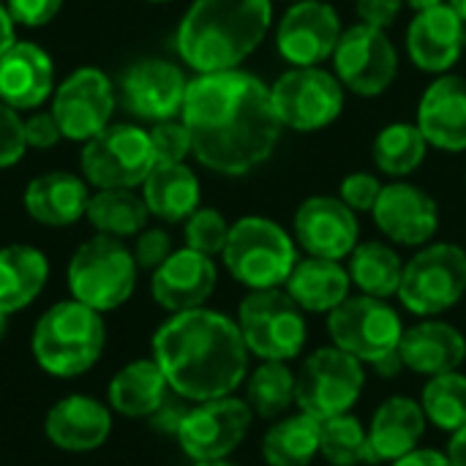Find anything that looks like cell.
I'll return each instance as SVG.
<instances>
[{
    "mask_svg": "<svg viewBox=\"0 0 466 466\" xmlns=\"http://www.w3.org/2000/svg\"><path fill=\"white\" fill-rule=\"evenodd\" d=\"M188 79L186 74L161 57L139 60L123 76V104L142 120H172L183 112Z\"/></svg>",
    "mask_w": 466,
    "mask_h": 466,
    "instance_id": "19",
    "label": "cell"
},
{
    "mask_svg": "<svg viewBox=\"0 0 466 466\" xmlns=\"http://www.w3.org/2000/svg\"><path fill=\"white\" fill-rule=\"evenodd\" d=\"M186 399H169L156 415H153V426L158 429V431H164V434H175L177 437V429H180V423H183V418H186V412H188V407L183 404Z\"/></svg>",
    "mask_w": 466,
    "mask_h": 466,
    "instance_id": "47",
    "label": "cell"
},
{
    "mask_svg": "<svg viewBox=\"0 0 466 466\" xmlns=\"http://www.w3.org/2000/svg\"><path fill=\"white\" fill-rule=\"evenodd\" d=\"M254 412L246 399L224 396L213 401H199L191 407L177 429V442L183 453L194 461H224L248 437Z\"/></svg>",
    "mask_w": 466,
    "mask_h": 466,
    "instance_id": "14",
    "label": "cell"
},
{
    "mask_svg": "<svg viewBox=\"0 0 466 466\" xmlns=\"http://www.w3.org/2000/svg\"><path fill=\"white\" fill-rule=\"evenodd\" d=\"M49 279L46 257L25 243L0 248V311L14 314L30 306Z\"/></svg>",
    "mask_w": 466,
    "mask_h": 466,
    "instance_id": "31",
    "label": "cell"
},
{
    "mask_svg": "<svg viewBox=\"0 0 466 466\" xmlns=\"http://www.w3.org/2000/svg\"><path fill=\"white\" fill-rule=\"evenodd\" d=\"M404 8V0H355V14L363 25L371 27H393L399 14Z\"/></svg>",
    "mask_w": 466,
    "mask_h": 466,
    "instance_id": "45",
    "label": "cell"
},
{
    "mask_svg": "<svg viewBox=\"0 0 466 466\" xmlns=\"http://www.w3.org/2000/svg\"><path fill=\"white\" fill-rule=\"evenodd\" d=\"M371 218L390 243L423 248L440 229V205L429 191L407 180H393L382 188Z\"/></svg>",
    "mask_w": 466,
    "mask_h": 466,
    "instance_id": "18",
    "label": "cell"
},
{
    "mask_svg": "<svg viewBox=\"0 0 466 466\" xmlns=\"http://www.w3.org/2000/svg\"><path fill=\"white\" fill-rule=\"evenodd\" d=\"M448 3L456 8V14H459V16L466 22V0H448Z\"/></svg>",
    "mask_w": 466,
    "mask_h": 466,
    "instance_id": "53",
    "label": "cell"
},
{
    "mask_svg": "<svg viewBox=\"0 0 466 466\" xmlns=\"http://www.w3.org/2000/svg\"><path fill=\"white\" fill-rule=\"evenodd\" d=\"M115 109L112 82L98 68H76L55 87L52 115L60 134L74 142H87L109 126Z\"/></svg>",
    "mask_w": 466,
    "mask_h": 466,
    "instance_id": "16",
    "label": "cell"
},
{
    "mask_svg": "<svg viewBox=\"0 0 466 466\" xmlns=\"http://www.w3.org/2000/svg\"><path fill=\"white\" fill-rule=\"evenodd\" d=\"M319 456V420L298 412L273 420L262 437V461L268 466H311Z\"/></svg>",
    "mask_w": 466,
    "mask_h": 466,
    "instance_id": "32",
    "label": "cell"
},
{
    "mask_svg": "<svg viewBox=\"0 0 466 466\" xmlns=\"http://www.w3.org/2000/svg\"><path fill=\"white\" fill-rule=\"evenodd\" d=\"M85 216L98 229V235L131 238L145 229L150 210L145 199L137 197L131 188H101L96 197H90Z\"/></svg>",
    "mask_w": 466,
    "mask_h": 466,
    "instance_id": "35",
    "label": "cell"
},
{
    "mask_svg": "<svg viewBox=\"0 0 466 466\" xmlns=\"http://www.w3.org/2000/svg\"><path fill=\"white\" fill-rule=\"evenodd\" d=\"M466 295V251L456 243H426L410 262L399 287L401 306L415 317H440Z\"/></svg>",
    "mask_w": 466,
    "mask_h": 466,
    "instance_id": "9",
    "label": "cell"
},
{
    "mask_svg": "<svg viewBox=\"0 0 466 466\" xmlns=\"http://www.w3.org/2000/svg\"><path fill=\"white\" fill-rule=\"evenodd\" d=\"M137 259L120 238L96 235L76 248L68 265V289L74 300L101 311L120 309L137 287Z\"/></svg>",
    "mask_w": 466,
    "mask_h": 466,
    "instance_id": "6",
    "label": "cell"
},
{
    "mask_svg": "<svg viewBox=\"0 0 466 466\" xmlns=\"http://www.w3.org/2000/svg\"><path fill=\"white\" fill-rule=\"evenodd\" d=\"M147 134L156 164H183L186 156H191V134L183 120H161Z\"/></svg>",
    "mask_w": 466,
    "mask_h": 466,
    "instance_id": "40",
    "label": "cell"
},
{
    "mask_svg": "<svg viewBox=\"0 0 466 466\" xmlns=\"http://www.w3.org/2000/svg\"><path fill=\"white\" fill-rule=\"evenodd\" d=\"M466 22L451 3L418 11L407 27V55L423 74H451L464 55Z\"/></svg>",
    "mask_w": 466,
    "mask_h": 466,
    "instance_id": "20",
    "label": "cell"
},
{
    "mask_svg": "<svg viewBox=\"0 0 466 466\" xmlns=\"http://www.w3.org/2000/svg\"><path fill=\"white\" fill-rule=\"evenodd\" d=\"M44 431L49 442L66 453H90L106 442L112 415L90 396H66L49 410Z\"/></svg>",
    "mask_w": 466,
    "mask_h": 466,
    "instance_id": "25",
    "label": "cell"
},
{
    "mask_svg": "<svg viewBox=\"0 0 466 466\" xmlns=\"http://www.w3.org/2000/svg\"><path fill=\"white\" fill-rule=\"evenodd\" d=\"M87 183L101 188H137L156 167L150 134L139 126H106L85 142L79 158Z\"/></svg>",
    "mask_w": 466,
    "mask_h": 466,
    "instance_id": "12",
    "label": "cell"
},
{
    "mask_svg": "<svg viewBox=\"0 0 466 466\" xmlns=\"http://www.w3.org/2000/svg\"><path fill=\"white\" fill-rule=\"evenodd\" d=\"M134 259H137V268L142 270H156L158 265L167 262V257L172 254V238L153 227V229H142L137 235V246H134Z\"/></svg>",
    "mask_w": 466,
    "mask_h": 466,
    "instance_id": "43",
    "label": "cell"
},
{
    "mask_svg": "<svg viewBox=\"0 0 466 466\" xmlns=\"http://www.w3.org/2000/svg\"><path fill=\"white\" fill-rule=\"evenodd\" d=\"M169 382L156 360H134L109 382V407L126 418H153L169 401Z\"/></svg>",
    "mask_w": 466,
    "mask_h": 466,
    "instance_id": "29",
    "label": "cell"
},
{
    "mask_svg": "<svg viewBox=\"0 0 466 466\" xmlns=\"http://www.w3.org/2000/svg\"><path fill=\"white\" fill-rule=\"evenodd\" d=\"M14 19H11V14H8V8L5 5H0V57L11 49V44L16 41L14 38Z\"/></svg>",
    "mask_w": 466,
    "mask_h": 466,
    "instance_id": "50",
    "label": "cell"
},
{
    "mask_svg": "<svg viewBox=\"0 0 466 466\" xmlns=\"http://www.w3.org/2000/svg\"><path fill=\"white\" fill-rule=\"evenodd\" d=\"M445 453L451 459V466H466V426L451 437V445Z\"/></svg>",
    "mask_w": 466,
    "mask_h": 466,
    "instance_id": "49",
    "label": "cell"
},
{
    "mask_svg": "<svg viewBox=\"0 0 466 466\" xmlns=\"http://www.w3.org/2000/svg\"><path fill=\"white\" fill-rule=\"evenodd\" d=\"M341 16L325 0H295L276 25V49L289 66H322L341 41Z\"/></svg>",
    "mask_w": 466,
    "mask_h": 466,
    "instance_id": "15",
    "label": "cell"
},
{
    "mask_svg": "<svg viewBox=\"0 0 466 466\" xmlns=\"http://www.w3.org/2000/svg\"><path fill=\"white\" fill-rule=\"evenodd\" d=\"M106 344V328L96 309L66 300L55 303L33 328V358L52 377H79L96 366Z\"/></svg>",
    "mask_w": 466,
    "mask_h": 466,
    "instance_id": "4",
    "label": "cell"
},
{
    "mask_svg": "<svg viewBox=\"0 0 466 466\" xmlns=\"http://www.w3.org/2000/svg\"><path fill=\"white\" fill-rule=\"evenodd\" d=\"M221 259L238 284L279 289L298 265V246L281 224L265 216H243L229 227Z\"/></svg>",
    "mask_w": 466,
    "mask_h": 466,
    "instance_id": "5",
    "label": "cell"
},
{
    "mask_svg": "<svg viewBox=\"0 0 466 466\" xmlns=\"http://www.w3.org/2000/svg\"><path fill=\"white\" fill-rule=\"evenodd\" d=\"M336 76L344 90L360 98L382 96L399 76V52L382 27L352 25L341 33V41L333 52Z\"/></svg>",
    "mask_w": 466,
    "mask_h": 466,
    "instance_id": "13",
    "label": "cell"
},
{
    "mask_svg": "<svg viewBox=\"0 0 466 466\" xmlns=\"http://www.w3.org/2000/svg\"><path fill=\"white\" fill-rule=\"evenodd\" d=\"M418 128L426 142L445 153L466 150V76L440 74L418 104Z\"/></svg>",
    "mask_w": 466,
    "mask_h": 466,
    "instance_id": "22",
    "label": "cell"
},
{
    "mask_svg": "<svg viewBox=\"0 0 466 466\" xmlns=\"http://www.w3.org/2000/svg\"><path fill=\"white\" fill-rule=\"evenodd\" d=\"M238 328L251 355L259 360H292L309 339L306 311L287 289H251L238 306Z\"/></svg>",
    "mask_w": 466,
    "mask_h": 466,
    "instance_id": "7",
    "label": "cell"
},
{
    "mask_svg": "<svg viewBox=\"0 0 466 466\" xmlns=\"http://www.w3.org/2000/svg\"><path fill=\"white\" fill-rule=\"evenodd\" d=\"M150 3H169V0H150Z\"/></svg>",
    "mask_w": 466,
    "mask_h": 466,
    "instance_id": "56",
    "label": "cell"
},
{
    "mask_svg": "<svg viewBox=\"0 0 466 466\" xmlns=\"http://www.w3.org/2000/svg\"><path fill=\"white\" fill-rule=\"evenodd\" d=\"M52 90V57L30 41H14L11 49L0 57V101L14 109H33L44 104Z\"/></svg>",
    "mask_w": 466,
    "mask_h": 466,
    "instance_id": "26",
    "label": "cell"
},
{
    "mask_svg": "<svg viewBox=\"0 0 466 466\" xmlns=\"http://www.w3.org/2000/svg\"><path fill=\"white\" fill-rule=\"evenodd\" d=\"M380 377H396L401 369H404V363H401V355L396 352V355H388V358H382L380 363H374L371 366Z\"/></svg>",
    "mask_w": 466,
    "mask_h": 466,
    "instance_id": "51",
    "label": "cell"
},
{
    "mask_svg": "<svg viewBox=\"0 0 466 466\" xmlns=\"http://www.w3.org/2000/svg\"><path fill=\"white\" fill-rule=\"evenodd\" d=\"M5 330H8V314H5V311H0V339L5 336Z\"/></svg>",
    "mask_w": 466,
    "mask_h": 466,
    "instance_id": "54",
    "label": "cell"
},
{
    "mask_svg": "<svg viewBox=\"0 0 466 466\" xmlns=\"http://www.w3.org/2000/svg\"><path fill=\"white\" fill-rule=\"evenodd\" d=\"M399 355L404 369L431 380L461 369L466 360V339L456 325L426 317L418 325L404 328Z\"/></svg>",
    "mask_w": 466,
    "mask_h": 466,
    "instance_id": "23",
    "label": "cell"
},
{
    "mask_svg": "<svg viewBox=\"0 0 466 466\" xmlns=\"http://www.w3.org/2000/svg\"><path fill=\"white\" fill-rule=\"evenodd\" d=\"M420 407L431 426H437L442 434H456L466 426V374L448 371L440 377H431L423 388Z\"/></svg>",
    "mask_w": 466,
    "mask_h": 466,
    "instance_id": "38",
    "label": "cell"
},
{
    "mask_svg": "<svg viewBox=\"0 0 466 466\" xmlns=\"http://www.w3.org/2000/svg\"><path fill=\"white\" fill-rule=\"evenodd\" d=\"M216 281L218 273L213 257H205L186 246L180 251H172L167 262L153 270L150 289L161 309H167L169 314H180V311L202 309L213 295Z\"/></svg>",
    "mask_w": 466,
    "mask_h": 466,
    "instance_id": "21",
    "label": "cell"
},
{
    "mask_svg": "<svg viewBox=\"0 0 466 466\" xmlns=\"http://www.w3.org/2000/svg\"><path fill=\"white\" fill-rule=\"evenodd\" d=\"M429 142L418 123H390L385 126L371 145L374 167L388 177H407L412 175L429 156Z\"/></svg>",
    "mask_w": 466,
    "mask_h": 466,
    "instance_id": "34",
    "label": "cell"
},
{
    "mask_svg": "<svg viewBox=\"0 0 466 466\" xmlns=\"http://www.w3.org/2000/svg\"><path fill=\"white\" fill-rule=\"evenodd\" d=\"M344 85L319 66H292L270 85V101L284 128L314 134L344 112Z\"/></svg>",
    "mask_w": 466,
    "mask_h": 466,
    "instance_id": "10",
    "label": "cell"
},
{
    "mask_svg": "<svg viewBox=\"0 0 466 466\" xmlns=\"http://www.w3.org/2000/svg\"><path fill=\"white\" fill-rule=\"evenodd\" d=\"M60 137H63V134H60V126H57L52 109H49V112H41V115H33V117L25 120V142H27V147L46 150V147H52Z\"/></svg>",
    "mask_w": 466,
    "mask_h": 466,
    "instance_id": "46",
    "label": "cell"
},
{
    "mask_svg": "<svg viewBox=\"0 0 466 466\" xmlns=\"http://www.w3.org/2000/svg\"><path fill=\"white\" fill-rule=\"evenodd\" d=\"M464 52H466V27H464Z\"/></svg>",
    "mask_w": 466,
    "mask_h": 466,
    "instance_id": "57",
    "label": "cell"
},
{
    "mask_svg": "<svg viewBox=\"0 0 466 466\" xmlns=\"http://www.w3.org/2000/svg\"><path fill=\"white\" fill-rule=\"evenodd\" d=\"M366 388V369L358 358L339 347H319L295 371V404L300 412L328 420L360 401Z\"/></svg>",
    "mask_w": 466,
    "mask_h": 466,
    "instance_id": "8",
    "label": "cell"
},
{
    "mask_svg": "<svg viewBox=\"0 0 466 466\" xmlns=\"http://www.w3.org/2000/svg\"><path fill=\"white\" fill-rule=\"evenodd\" d=\"M385 183H380L377 175L371 172H350L341 186H339V199L352 208L355 213H371L380 194H382Z\"/></svg>",
    "mask_w": 466,
    "mask_h": 466,
    "instance_id": "41",
    "label": "cell"
},
{
    "mask_svg": "<svg viewBox=\"0 0 466 466\" xmlns=\"http://www.w3.org/2000/svg\"><path fill=\"white\" fill-rule=\"evenodd\" d=\"M5 8L16 25L41 27L57 16V11L63 8V0H8Z\"/></svg>",
    "mask_w": 466,
    "mask_h": 466,
    "instance_id": "44",
    "label": "cell"
},
{
    "mask_svg": "<svg viewBox=\"0 0 466 466\" xmlns=\"http://www.w3.org/2000/svg\"><path fill=\"white\" fill-rule=\"evenodd\" d=\"M248 355L238 322L205 306L172 314L153 336V360L172 393L197 404L232 396L246 382Z\"/></svg>",
    "mask_w": 466,
    "mask_h": 466,
    "instance_id": "2",
    "label": "cell"
},
{
    "mask_svg": "<svg viewBox=\"0 0 466 466\" xmlns=\"http://www.w3.org/2000/svg\"><path fill=\"white\" fill-rule=\"evenodd\" d=\"M347 259H350L347 265L350 279L360 289V295H371L382 300L399 295L404 262L393 246L382 240H366V243H358Z\"/></svg>",
    "mask_w": 466,
    "mask_h": 466,
    "instance_id": "33",
    "label": "cell"
},
{
    "mask_svg": "<svg viewBox=\"0 0 466 466\" xmlns=\"http://www.w3.org/2000/svg\"><path fill=\"white\" fill-rule=\"evenodd\" d=\"M246 401L262 420L284 418L295 404V371L287 360H262L246 382Z\"/></svg>",
    "mask_w": 466,
    "mask_h": 466,
    "instance_id": "36",
    "label": "cell"
},
{
    "mask_svg": "<svg viewBox=\"0 0 466 466\" xmlns=\"http://www.w3.org/2000/svg\"><path fill=\"white\" fill-rule=\"evenodd\" d=\"M295 240L309 257L347 259L360 240V221L339 197L317 194L295 210Z\"/></svg>",
    "mask_w": 466,
    "mask_h": 466,
    "instance_id": "17",
    "label": "cell"
},
{
    "mask_svg": "<svg viewBox=\"0 0 466 466\" xmlns=\"http://www.w3.org/2000/svg\"><path fill=\"white\" fill-rule=\"evenodd\" d=\"M25 120H19L14 106L0 101V169L14 167L25 156Z\"/></svg>",
    "mask_w": 466,
    "mask_h": 466,
    "instance_id": "42",
    "label": "cell"
},
{
    "mask_svg": "<svg viewBox=\"0 0 466 466\" xmlns=\"http://www.w3.org/2000/svg\"><path fill=\"white\" fill-rule=\"evenodd\" d=\"M229 227L227 218L213 210V208H197L188 218H186V246L205 254V257H216L224 251L227 238H229Z\"/></svg>",
    "mask_w": 466,
    "mask_h": 466,
    "instance_id": "39",
    "label": "cell"
},
{
    "mask_svg": "<svg viewBox=\"0 0 466 466\" xmlns=\"http://www.w3.org/2000/svg\"><path fill=\"white\" fill-rule=\"evenodd\" d=\"M180 120L191 134V156L227 177H243L262 167L284 131L270 87L240 68L197 74L188 82Z\"/></svg>",
    "mask_w": 466,
    "mask_h": 466,
    "instance_id": "1",
    "label": "cell"
},
{
    "mask_svg": "<svg viewBox=\"0 0 466 466\" xmlns=\"http://www.w3.org/2000/svg\"><path fill=\"white\" fill-rule=\"evenodd\" d=\"M445 0H404V5H410L415 14L418 11H426V8H434V5H442Z\"/></svg>",
    "mask_w": 466,
    "mask_h": 466,
    "instance_id": "52",
    "label": "cell"
},
{
    "mask_svg": "<svg viewBox=\"0 0 466 466\" xmlns=\"http://www.w3.org/2000/svg\"><path fill=\"white\" fill-rule=\"evenodd\" d=\"M328 336L333 347L350 352L360 363H380L399 352L404 322L399 311L371 295H350L341 306L328 314Z\"/></svg>",
    "mask_w": 466,
    "mask_h": 466,
    "instance_id": "11",
    "label": "cell"
},
{
    "mask_svg": "<svg viewBox=\"0 0 466 466\" xmlns=\"http://www.w3.org/2000/svg\"><path fill=\"white\" fill-rule=\"evenodd\" d=\"M87 186L71 172H46L25 188V208L44 227L76 224L87 213Z\"/></svg>",
    "mask_w": 466,
    "mask_h": 466,
    "instance_id": "28",
    "label": "cell"
},
{
    "mask_svg": "<svg viewBox=\"0 0 466 466\" xmlns=\"http://www.w3.org/2000/svg\"><path fill=\"white\" fill-rule=\"evenodd\" d=\"M390 466H451V459L437 448H415L412 453L396 459Z\"/></svg>",
    "mask_w": 466,
    "mask_h": 466,
    "instance_id": "48",
    "label": "cell"
},
{
    "mask_svg": "<svg viewBox=\"0 0 466 466\" xmlns=\"http://www.w3.org/2000/svg\"><path fill=\"white\" fill-rule=\"evenodd\" d=\"M429 418L420 401L410 396H390L385 399L369 423V445L374 453V464H393L396 459L420 448L426 437Z\"/></svg>",
    "mask_w": 466,
    "mask_h": 466,
    "instance_id": "24",
    "label": "cell"
},
{
    "mask_svg": "<svg viewBox=\"0 0 466 466\" xmlns=\"http://www.w3.org/2000/svg\"><path fill=\"white\" fill-rule=\"evenodd\" d=\"M270 22V0H194L177 25L175 46L197 74L232 71L259 49Z\"/></svg>",
    "mask_w": 466,
    "mask_h": 466,
    "instance_id": "3",
    "label": "cell"
},
{
    "mask_svg": "<svg viewBox=\"0 0 466 466\" xmlns=\"http://www.w3.org/2000/svg\"><path fill=\"white\" fill-rule=\"evenodd\" d=\"M319 456L330 466L374 464L369 429L352 412L319 420Z\"/></svg>",
    "mask_w": 466,
    "mask_h": 466,
    "instance_id": "37",
    "label": "cell"
},
{
    "mask_svg": "<svg viewBox=\"0 0 466 466\" xmlns=\"http://www.w3.org/2000/svg\"><path fill=\"white\" fill-rule=\"evenodd\" d=\"M150 216L177 224L199 208V180L186 164H156L142 183Z\"/></svg>",
    "mask_w": 466,
    "mask_h": 466,
    "instance_id": "30",
    "label": "cell"
},
{
    "mask_svg": "<svg viewBox=\"0 0 466 466\" xmlns=\"http://www.w3.org/2000/svg\"><path fill=\"white\" fill-rule=\"evenodd\" d=\"M197 466H238V464H232V461H202V464H197Z\"/></svg>",
    "mask_w": 466,
    "mask_h": 466,
    "instance_id": "55",
    "label": "cell"
},
{
    "mask_svg": "<svg viewBox=\"0 0 466 466\" xmlns=\"http://www.w3.org/2000/svg\"><path fill=\"white\" fill-rule=\"evenodd\" d=\"M284 287L306 314H330L350 298L352 279L339 259L306 257L298 259Z\"/></svg>",
    "mask_w": 466,
    "mask_h": 466,
    "instance_id": "27",
    "label": "cell"
}]
</instances>
